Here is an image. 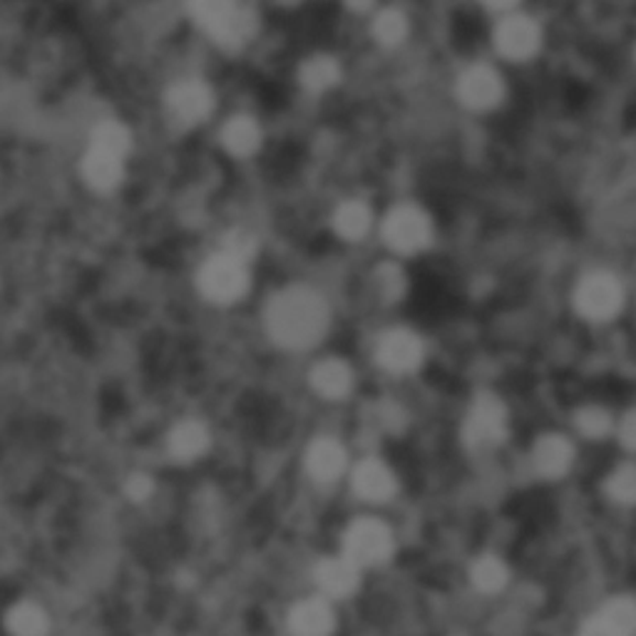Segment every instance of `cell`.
Masks as SVG:
<instances>
[{
  "label": "cell",
  "mask_w": 636,
  "mask_h": 636,
  "mask_svg": "<svg viewBox=\"0 0 636 636\" xmlns=\"http://www.w3.org/2000/svg\"><path fill=\"white\" fill-rule=\"evenodd\" d=\"M221 142L234 157H249L262 144V130L252 118H231L221 132Z\"/></svg>",
  "instance_id": "20"
},
{
  "label": "cell",
  "mask_w": 636,
  "mask_h": 636,
  "mask_svg": "<svg viewBox=\"0 0 636 636\" xmlns=\"http://www.w3.org/2000/svg\"><path fill=\"white\" fill-rule=\"evenodd\" d=\"M8 626L15 634H25V636H33V634H41L45 632V612L41 610V606H35L31 602H23V604H18L11 610V614H8Z\"/></svg>",
  "instance_id": "25"
},
{
  "label": "cell",
  "mask_w": 636,
  "mask_h": 636,
  "mask_svg": "<svg viewBox=\"0 0 636 636\" xmlns=\"http://www.w3.org/2000/svg\"><path fill=\"white\" fill-rule=\"evenodd\" d=\"M306 468L318 483H331L346 468V450L339 440L321 438L306 452Z\"/></svg>",
  "instance_id": "14"
},
{
  "label": "cell",
  "mask_w": 636,
  "mask_h": 636,
  "mask_svg": "<svg viewBox=\"0 0 636 636\" xmlns=\"http://www.w3.org/2000/svg\"><path fill=\"white\" fill-rule=\"evenodd\" d=\"M606 490H610V495L612 500H616V503H624V505H629L634 495H636V475H634V468H622V470H616L614 475L610 478V483H606Z\"/></svg>",
  "instance_id": "29"
},
{
  "label": "cell",
  "mask_w": 636,
  "mask_h": 636,
  "mask_svg": "<svg viewBox=\"0 0 636 636\" xmlns=\"http://www.w3.org/2000/svg\"><path fill=\"white\" fill-rule=\"evenodd\" d=\"M353 487L369 503H385L395 493V478L381 460H365L353 475Z\"/></svg>",
  "instance_id": "13"
},
{
  "label": "cell",
  "mask_w": 636,
  "mask_h": 636,
  "mask_svg": "<svg viewBox=\"0 0 636 636\" xmlns=\"http://www.w3.org/2000/svg\"><path fill=\"white\" fill-rule=\"evenodd\" d=\"M92 147L124 157L130 152V132L120 122H105L92 134Z\"/></svg>",
  "instance_id": "26"
},
{
  "label": "cell",
  "mask_w": 636,
  "mask_h": 636,
  "mask_svg": "<svg viewBox=\"0 0 636 636\" xmlns=\"http://www.w3.org/2000/svg\"><path fill=\"white\" fill-rule=\"evenodd\" d=\"M349 6L353 8L355 13H359V11L363 13V11H369V8L373 6V0H349Z\"/></svg>",
  "instance_id": "34"
},
{
  "label": "cell",
  "mask_w": 636,
  "mask_h": 636,
  "mask_svg": "<svg viewBox=\"0 0 636 636\" xmlns=\"http://www.w3.org/2000/svg\"><path fill=\"white\" fill-rule=\"evenodd\" d=\"M359 570L361 567L351 562L349 557H333V560H324L321 564H318L316 582L326 594L343 600V596H349L359 590V582H361Z\"/></svg>",
  "instance_id": "12"
},
{
  "label": "cell",
  "mask_w": 636,
  "mask_h": 636,
  "mask_svg": "<svg viewBox=\"0 0 636 636\" xmlns=\"http://www.w3.org/2000/svg\"><path fill=\"white\" fill-rule=\"evenodd\" d=\"M379 282H381V288H383L385 296H391V298L401 296V292H403V274L395 266H385L383 272L379 274Z\"/></svg>",
  "instance_id": "31"
},
{
  "label": "cell",
  "mask_w": 636,
  "mask_h": 636,
  "mask_svg": "<svg viewBox=\"0 0 636 636\" xmlns=\"http://www.w3.org/2000/svg\"><path fill=\"white\" fill-rule=\"evenodd\" d=\"M577 426H580V430L584 432L586 438H602L604 432H610L612 418L604 408L590 406V408H582L580 413H577Z\"/></svg>",
  "instance_id": "28"
},
{
  "label": "cell",
  "mask_w": 636,
  "mask_h": 636,
  "mask_svg": "<svg viewBox=\"0 0 636 636\" xmlns=\"http://www.w3.org/2000/svg\"><path fill=\"white\" fill-rule=\"evenodd\" d=\"M495 43L497 51L509 57V61H525V57L537 53L539 31L533 21H527V18L513 15L497 28Z\"/></svg>",
  "instance_id": "9"
},
{
  "label": "cell",
  "mask_w": 636,
  "mask_h": 636,
  "mask_svg": "<svg viewBox=\"0 0 636 636\" xmlns=\"http://www.w3.org/2000/svg\"><path fill=\"white\" fill-rule=\"evenodd\" d=\"M373 31L383 45H398L408 33V21H406V15L398 11H383L379 18H375Z\"/></svg>",
  "instance_id": "27"
},
{
  "label": "cell",
  "mask_w": 636,
  "mask_h": 636,
  "mask_svg": "<svg viewBox=\"0 0 636 636\" xmlns=\"http://www.w3.org/2000/svg\"><path fill=\"white\" fill-rule=\"evenodd\" d=\"M490 8H497V11H503V8H513L517 0H485Z\"/></svg>",
  "instance_id": "35"
},
{
  "label": "cell",
  "mask_w": 636,
  "mask_h": 636,
  "mask_svg": "<svg viewBox=\"0 0 636 636\" xmlns=\"http://www.w3.org/2000/svg\"><path fill=\"white\" fill-rule=\"evenodd\" d=\"M122 162H124V157H118V154L90 147L88 157H85V162H83V175H85V179H88L90 187L100 189V191H110L120 185Z\"/></svg>",
  "instance_id": "15"
},
{
  "label": "cell",
  "mask_w": 636,
  "mask_h": 636,
  "mask_svg": "<svg viewBox=\"0 0 636 636\" xmlns=\"http://www.w3.org/2000/svg\"><path fill=\"white\" fill-rule=\"evenodd\" d=\"M189 8L197 21L205 25L209 33H215L227 23V18L237 11V3L234 0H189Z\"/></svg>",
  "instance_id": "24"
},
{
  "label": "cell",
  "mask_w": 636,
  "mask_h": 636,
  "mask_svg": "<svg viewBox=\"0 0 636 636\" xmlns=\"http://www.w3.org/2000/svg\"><path fill=\"white\" fill-rule=\"evenodd\" d=\"M209 448V430L199 420H185L169 432V452L182 462L197 460Z\"/></svg>",
  "instance_id": "19"
},
{
  "label": "cell",
  "mask_w": 636,
  "mask_h": 636,
  "mask_svg": "<svg viewBox=\"0 0 636 636\" xmlns=\"http://www.w3.org/2000/svg\"><path fill=\"white\" fill-rule=\"evenodd\" d=\"M311 385L316 393H321L324 398L329 401H339L346 393L351 391L353 385V375L351 369L339 359H329L324 363H318L311 371Z\"/></svg>",
  "instance_id": "17"
},
{
  "label": "cell",
  "mask_w": 636,
  "mask_h": 636,
  "mask_svg": "<svg viewBox=\"0 0 636 636\" xmlns=\"http://www.w3.org/2000/svg\"><path fill=\"white\" fill-rule=\"evenodd\" d=\"M572 465V446L562 436H545L535 446V468L545 478H562Z\"/></svg>",
  "instance_id": "18"
},
{
  "label": "cell",
  "mask_w": 636,
  "mask_h": 636,
  "mask_svg": "<svg viewBox=\"0 0 636 636\" xmlns=\"http://www.w3.org/2000/svg\"><path fill=\"white\" fill-rule=\"evenodd\" d=\"M509 580V572L503 560L497 557H483L472 567V584L478 586L480 592H500Z\"/></svg>",
  "instance_id": "23"
},
{
  "label": "cell",
  "mask_w": 636,
  "mask_h": 636,
  "mask_svg": "<svg viewBox=\"0 0 636 636\" xmlns=\"http://www.w3.org/2000/svg\"><path fill=\"white\" fill-rule=\"evenodd\" d=\"M167 102L169 112L185 124L201 122L211 112V105H215V100H211V90L205 83L197 80L179 83L177 88H172Z\"/></svg>",
  "instance_id": "10"
},
{
  "label": "cell",
  "mask_w": 636,
  "mask_h": 636,
  "mask_svg": "<svg viewBox=\"0 0 636 636\" xmlns=\"http://www.w3.org/2000/svg\"><path fill=\"white\" fill-rule=\"evenodd\" d=\"M458 92L468 108L487 110L503 100V80H500V75L490 70V67L478 65L470 67V70L460 77Z\"/></svg>",
  "instance_id": "8"
},
{
  "label": "cell",
  "mask_w": 636,
  "mask_h": 636,
  "mask_svg": "<svg viewBox=\"0 0 636 636\" xmlns=\"http://www.w3.org/2000/svg\"><path fill=\"white\" fill-rule=\"evenodd\" d=\"M128 493L132 500H144L152 493V483L147 475H134L128 483Z\"/></svg>",
  "instance_id": "32"
},
{
  "label": "cell",
  "mask_w": 636,
  "mask_h": 636,
  "mask_svg": "<svg viewBox=\"0 0 636 636\" xmlns=\"http://www.w3.org/2000/svg\"><path fill=\"white\" fill-rule=\"evenodd\" d=\"M393 552V535L379 519H359L346 533V557L359 567L381 564Z\"/></svg>",
  "instance_id": "4"
},
{
  "label": "cell",
  "mask_w": 636,
  "mask_h": 636,
  "mask_svg": "<svg viewBox=\"0 0 636 636\" xmlns=\"http://www.w3.org/2000/svg\"><path fill=\"white\" fill-rule=\"evenodd\" d=\"M199 288L209 301L234 304L246 294L249 272L246 262L234 259L227 252L211 256L199 272Z\"/></svg>",
  "instance_id": "2"
},
{
  "label": "cell",
  "mask_w": 636,
  "mask_h": 636,
  "mask_svg": "<svg viewBox=\"0 0 636 636\" xmlns=\"http://www.w3.org/2000/svg\"><path fill=\"white\" fill-rule=\"evenodd\" d=\"M274 341L286 349H308L329 329V308L311 288H286L266 314Z\"/></svg>",
  "instance_id": "1"
},
{
  "label": "cell",
  "mask_w": 636,
  "mask_h": 636,
  "mask_svg": "<svg viewBox=\"0 0 636 636\" xmlns=\"http://www.w3.org/2000/svg\"><path fill=\"white\" fill-rule=\"evenodd\" d=\"M301 83L311 92L329 90L336 83H339V65L326 55L311 57V61L301 67Z\"/></svg>",
  "instance_id": "22"
},
{
  "label": "cell",
  "mask_w": 636,
  "mask_h": 636,
  "mask_svg": "<svg viewBox=\"0 0 636 636\" xmlns=\"http://www.w3.org/2000/svg\"><path fill=\"white\" fill-rule=\"evenodd\" d=\"M622 440H624L626 448L634 446V418H632V416L624 420V426H622Z\"/></svg>",
  "instance_id": "33"
},
{
  "label": "cell",
  "mask_w": 636,
  "mask_h": 636,
  "mask_svg": "<svg viewBox=\"0 0 636 636\" xmlns=\"http://www.w3.org/2000/svg\"><path fill=\"white\" fill-rule=\"evenodd\" d=\"M333 224L343 239H349V242H359V239L369 234V229H371V209L359 199L346 201V205H341L339 211H336Z\"/></svg>",
  "instance_id": "21"
},
{
  "label": "cell",
  "mask_w": 636,
  "mask_h": 636,
  "mask_svg": "<svg viewBox=\"0 0 636 636\" xmlns=\"http://www.w3.org/2000/svg\"><path fill=\"white\" fill-rule=\"evenodd\" d=\"M507 432V413L495 395H480L465 420V440L475 448L497 446Z\"/></svg>",
  "instance_id": "6"
},
{
  "label": "cell",
  "mask_w": 636,
  "mask_h": 636,
  "mask_svg": "<svg viewBox=\"0 0 636 636\" xmlns=\"http://www.w3.org/2000/svg\"><path fill=\"white\" fill-rule=\"evenodd\" d=\"M432 237V224L428 215L418 207H398L393 209L388 217H385L383 224V239L393 252L401 254H413L420 252L430 244Z\"/></svg>",
  "instance_id": "3"
},
{
  "label": "cell",
  "mask_w": 636,
  "mask_h": 636,
  "mask_svg": "<svg viewBox=\"0 0 636 636\" xmlns=\"http://www.w3.org/2000/svg\"><path fill=\"white\" fill-rule=\"evenodd\" d=\"M624 301L622 284L616 282L612 274H590L582 278V284L577 286L574 304L580 308V314L590 321H606L614 314H619Z\"/></svg>",
  "instance_id": "5"
},
{
  "label": "cell",
  "mask_w": 636,
  "mask_h": 636,
  "mask_svg": "<svg viewBox=\"0 0 636 636\" xmlns=\"http://www.w3.org/2000/svg\"><path fill=\"white\" fill-rule=\"evenodd\" d=\"M636 610L629 596H619V600L606 602L600 612L590 616L584 624V634L592 636H626L634 632Z\"/></svg>",
  "instance_id": "11"
},
{
  "label": "cell",
  "mask_w": 636,
  "mask_h": 636,
  "mask_svg": "<svg viewBox=\"0 0 636 636\" xmlns=\"http://www.w3.org/2000/svg\"><path fill=\"white\" fill-rule=\"evenodd\" d=\"M221 252H227L234 259H242V262H249V259L256 254V239L244 229H234L224 237V249H221Z\"/></svg>",
  "instance_id": "30"
},
{
  "label": "cell",
  "mask_w": 636,
  "mask_h": 636,
  "mask_svg": "<svg viewBox=\"0 0 636 636\" xmlns=\"http://www.w3.org/2000/svg\"><path fill=\"white\" fill-rule=\"evenodd\" d=\"M288 629L304 636H321L333 629V612L324 600H306L288 614Z\"/></svg>",
  "instance_id": "16"
},
{
  "label": "cell",
  "mask_w": 636,
  "mask_h": 636,
  "mask_svg": "<svg viewBox=\"0 0 636 636\" xmlns=\"http://www.w3.org/2000/svg\"><path fill=\"white\" fill-rule=\"evenodd\" d=\"M375 359L391 373H410L416 371L423 361V343L416 333L395 329L383 333L375 349Z\"/></svg>",
  "instance_id": "7"
}]
</instances>
